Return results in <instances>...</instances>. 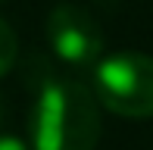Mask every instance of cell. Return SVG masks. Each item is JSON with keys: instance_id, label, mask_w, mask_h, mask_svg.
I'll return each instance as SVG.
<instances>
[{"instance_id": "6", "label": "cell", "mask_w": 153, "mask_h": 150, "mask_svg": "<svg viewBox=\"0 0 153 150\" xmlns=\"http://www.w3.org/2000/svg\"><path fill=\"white\" fill-rule=\"evenodd\" d=\"M0 113H3V110H0Z\"/></svg>"}, {"instance_id": "4", "label": "cell", "mask_w": 153, "mask_h": 150, "mask_svg": "<svg viewBox=\"0 0 153 150\" xmlns=\"http://www.w3.org/2000/svg\"><path fill=\"white\" fill-rule=\"evenodd\" d=\"M16 59H19V38H16V31L0 19V78L16 66Z\"/></svg>"}, {"instance_id": "5", "label": "cell", "mask_w": 153, "mask_h": 150, "mask_svg": "<svg viewBox=\"0 0 153 150\" xmlns=\"http://www.w3.org/2000/svg\"><path fill=\"white\" fill-rule=\"evenodd\" d=\"M0 150H31L28 141L16 138V134H0Z\"/></svg>"}, {"instance_id": "3", "label": "cell", "mask_w": 153, "mask_h": 150, "mask_svg": "<svg viewBox=\"0 0 153 150\" xmlns=\"http://www.w3.org/2000/svg\"><path fill=\"white\" fill-rule=\"evenodd\" d=\"M47 44L72 69L97 66L103 56V28L88 10L75 3H59L47 16Z\"/></svg>"}, {"instance_id": "2", "label": "cell", "mask_w": 153, "mask_h": 150, "mask_svg": "<svg viewBox=\"0 0 153 150\" xmlns=\"http://www.w3.org/2000/svg\"><path fill=\"white\" fill-rule=\"evenodd\" d=\"M94 97L109 113L125 119L153 116V56L137 50H122L100 56L94 66Z\"/></svg>"}, {"instance_id": "1", "label": "cell", "mask_w": 153, "mask_h": 150, "mask_svg": "<svg viewBox=\"0 0 153 150\" xmlns=\"http://www.w3.org/2000/svg\"><path fill=\"white\" fill-rule=\"evenodd\" d=\"M100 103L75 75L44 72L28 110L31 150H94L100 141Z\"/></svg>"}]
</instances>
